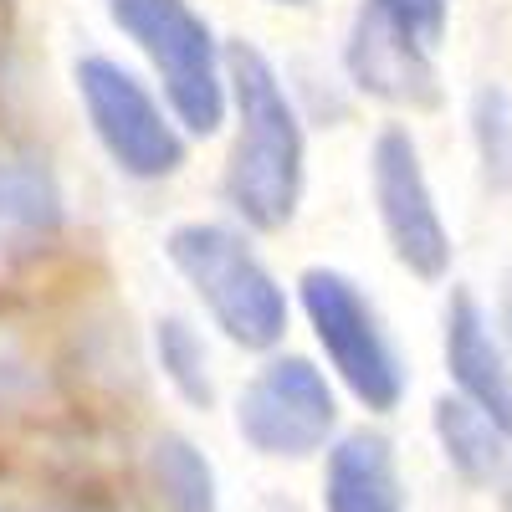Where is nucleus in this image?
<instances>
[{
  "label": "nucleus",
  "instance_id": "nucleus-6",
  "mask_svg": "<svg viewBox=\"0 0 512 512\" xmlns=\"http://www.w3.org/2000/svg\"><path fill=\"white\" fill-rule=\"evenodd\" d=\"M338 431V395L303 354H277L236 395V436L267 461H308Z\"/></svg>",
  "mask_w": 512,
  "mask_h": 512
},
{
  "label": "nucleus",
  "instance_id": "nucleus-9",
  "mask_svg": "<svg viewBox=\"0 0 512 512\" xmlns=\"http://www.w3.org/2000/svg\"><path fill=\"white\" fill-rule=\"evenodd\" d=\"M67 226L62 185L41 149L0 128V256H31Z\"/></svg>",
  "mask_w": 512,
  "mask_h": 512
},
{
  "label": "nucleus",
  "instance_id": "nucleus-3",
  "mask_svg": "<svg viewBox=\"0 0 512 512\" xmlns=\"http://www.w3.org/2000/svg\"><path fill=\"white\" fill-rule=\"evenodd\" d=\"M103 6L108 21L154 67L169 118L195 139L216 134L231 113V88H226V47L216 41L210 21L190 0H103Z\"/></svg>",
  "mask_w": 512,
  "mask_h": 512
},
{
  "label": "nucleus",
  "instance_id": "nucleus-2",
  "mask_svg": "<svg viewBox=\"0 0 512 512\" xmlns=\"http://www.w3.org/2000/svg\"><path fill=\"white\" fill-rule=\"evenodd\" d=\"M164 256L236 349L267 354L287 338V287L236 226L180 221L164 236Z\"/></svg>",
  "mask_w": 512,
  "mask_h": 512
},
{
  "label": "nucleus",
  "instance_id": "nucleus-15",
  "mask_svg": "<svg viewBox=\"0 0 512 512\" xmlns=\"http://www.w3.org/2000/svg\"><path fill=\"white\" fill-rule=\"evenodd\" d=\"M472 128H477V149L487 164L492 185H512V103L502 88H482L472 103Z\"/></svg>",
  "mask_w": 512,
  "mask_h": 512
},
{
  "label": "nucleus",
  "instance_id": "nucleus-17",
  "mask_svg": "<svg viewBox=\"0 0 512 512\" xmlns=\"http://www.w3.org/2000/svg\"><path fill=\"white\" fill-rule=\"evenodd\" d=\"M272 6H308V0H272Z\"/></svg>",
  "mask_w": 512,
  "mask_h": 512
},
{
  "label": "nucleus",
  "instance_id": "nucleus-14",
  "mask_svg": "<svg viewBox=\"0 0 512 512\" xmlns=\"http://www.w3.org/2000/svg\"><path fill=\"white\" fill-rule=\"evenodd\" d=\"M154 364L164 384L175 390L190 410H216V374H210V349L190 318L164 313L154 323Z\"/></svg>",
  "mask_w": 512,
  "mask_h": 512
},
{
  "label": "nucleus",
  "instance_id": "nucleus-11",
  "mask_svg": "<svg viewBox=\"0 0 512 512\" xmlns=\"http://www.w3.org/2000/svg\"><path fill=\"white\" fill-rule=\"evenodd\" d=\"M323 512H410L390 436L349 431L328 446Z\"/></svg>",
  "mask_w": 512,
  "mask_h": 512
},
{
  "label": "nucleus",
  "instance_id": "nucleus-5",
  "mask_svg": "<svg viewBox=\"0 0 512 512\" xmlns=\"http://www.w3.org/2000/svg\"><path fill=\"white\" fill-rule=\"evenodd\" d=\"M72 88L93 123V139L103 144L118 175L154 185V180H169L185 169V128L164 113V103L123 62H113L103 52L77 57Z\"/></svg>",
  "mask_w": 512,
  "mask_h": 512
},
{
  "label": "nucleus",
  "instance_id": "nucleus-10",
  "mask_svg": "<svg viewBox=\"0 0 512 512\" xmlns=\"http://www.w3.org/2000/svg\"><path fill=\"white\" fill-rule=\"evenodd\" d=\"M446 369L456 379V395L512 436V369L472 292H451L446 303Z\"/></svg>",
  "mask_w": 512,
  "mask_h": 512
},
{
  "label": "nucleus",
  "instance_id": "nucleus-8",
  "mask_svg": "<svg viewBox=\"0 0 512 512\" xmlns=\"http://www.w3.org/2000/svg\"><path fill=\"white\" fill-rule=\"evenodd\" d=\"M344 67H349V82L364 98L395 103V108H436L441 103V82H436L431 52H425L420 41L400 36L390 21L374 16L369 6L349 26Z\"/></svg>",
  "mask_w": 512,
  "mask_h": 512
},
{
  "label": "nucleus",
  "instance_id": "nucleus-16",
  "mask_svg": "<svg viewBox=\"0 0 512 512\" xmlns=\"http://www.w3.org/2000/svg\"><path fill=\"white\" fill-rule=\"evenodd\" d=\"M364 6L374 16H384L400 36L420 41L425 52L446 36V16H451V0H364Z\"/></svg>",
  "mask_w": 512,
  "mask_h": 512
},
{
  "label": "nucleus",
  "instance_id": "nucleus-7",
  "mask_svg": "<svg viewBox=\"0 0 512 512\" xmlns=\"http://www.w3.org/2000/svg\"><path fill=\"white\" fill-rule=\"evenodd\" d=\"M369 190H374V210H379V226H384V241H390L395 262L420 282H441L451 272L456 246H451V231L441 221L436 190L425 180L420 149L405 128H384L374 139Z\"/></svg>",
  "mask_w": 512,
  "mask_h": 512
},
{
  "label": "nucleus",
  "instance_id": "nucleus-12",
  "mask_svg": "<svg viewBox=\"0 0 512 512\" xmlns=\"http://www.w3.org/2000/svg\"><path fill=\"white\" fill-rule=\"evenodd\" d=\"M431 425H436V441H441L451 472H456L461 482L482 487V482H497V477H502L507 441H512V436L502 431L492 415H482L477 405H466L461 395H441L436 410H431Z\"/></svg>",
  "mask_w": 512,
  "mask_h": 512
},
{
  "label": "nucleus",
  "instance_id": "nucleus-4",
  "mask_svg": "<svg viewBox=\"0 0 512 512\" xmlns=\"http://www.w3.org/2000/svg\"><path fill=\"white\" fill-rule=\"evenodd\" d=\"M297 303L338 384L374 415H390L405 400V359L379 323L369 292L338 267H308L297 277Z\"/></svg>",
  "mask_w": 512,
  "mask_h": 512
},
{
  "label": "nucleus",
  "instance_id": "nucleus-1",
  "mask_svg": "<svg viewBox=\"0 0 512 512\" xmlns=\"http://www.w3.org/2000/svg\"><path fill=\"white\" fill-rule=\"evenodd\" d=\"M226 88L236 113V139L226 154V205L251 231H287L308 185V134L287 82L262 47L231 41Z\"/></svg>",
  "mask_w": 512,
  "mask_h": 512
},
{
  "label": "nucleus",
  "instance_id": "nucleus-13",
  "mask_svg": "<svg viewBox=\"0 0 512 512\" xmlns=\"http://www.w3.org/2000/svg\"><path fill=\"white\" fill-rule=\"evenodd\" d=\"M149 487L164 512H221L216 466L180 431H159L149 441Z\"/></svg>",
  "mask_w": 512,
  "mask_h": 512
}]
</instances>
